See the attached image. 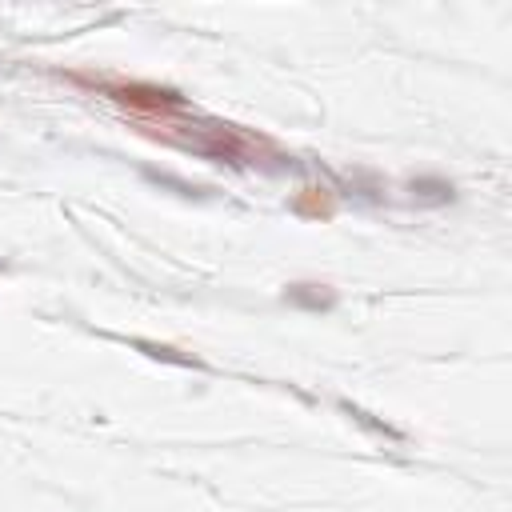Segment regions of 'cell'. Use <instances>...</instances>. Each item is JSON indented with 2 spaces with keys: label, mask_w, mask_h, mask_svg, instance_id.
<instances>
[{
  "label": "cell",
  "mask_w": 512,
  "mask_h": 512,
  "mask_svg": "<svg viewBox=\"0 0 512 512\" xmlns=\"http://www.w3.org/2000/svg\"><path fill=\"white\" fill-rule=\"evenodd\" d=\"M144 136H156L164 144H176V148H188L204 160H216V164H232V168H252V164H272V160H284V152L268 140V136H256V132H244L236 124H220V120H204L196 112L164 124V128H152Z\"/></svg>",
  "instance_id": "obj_1"
},
{
  "label": "cell",
  "mask_w": 512,
  "mask_h": 512,
  "mask_svg": "<svg viewBox=\"0 0 512 512\" xmlns=\"http://www.w3.org/2000/svg\"><path fill=\"white\" fill-rule=\"evenodd\" d=\"M72 84H84L92 92H100L104 100H112L140 132L164 128L180 116L192 112L188 96H180L168 84H152V80H124V76H92V72H68Z\"/></svg>",
  "instance_id": "obj_2"
},
{
  "label": "cell",
  "mask_w": 512,
  "mask_h": 512,
  "mask_svg": "<svg viewBox=\"0 0 512 512\" xmlns=\"http://www.w3.org/2000/svg\"><path fill=\"white\" fill-rule=\"evenodd\" d=\"M292 212L300 220H332L336 216V196L332 188L324 184H304L296 196H292Z\"/></svg>",
  "instance_id": "obj_3"
},
{
  "label": "cell",
  "mask_w": 512,
  "mask_h": 512,
  "mask_svg": "<svg viewBox=\"0 0 512 512\" xmlns=\"http://www.w3.org/2000/svg\"><path fill=\"white\" fill-rule=\"evenodd\" d=\"M284 300L304 308V312H328L336 304V292L328 284H316V280H296L284 288Z\"/></svg>",
  "instance_id": "obj_4"
},
{
  "label": "cell",
  "mask_w": 512,
  "mask_h": 512,
  "mask_svg": "<svg viewBox=\"0 0 512 512\" xmlns=\"http://www.w3.org/2000/svg\"><path fill=\"white\" fill-rule=\"evenodd\" d=\"M412 192H416V200H428V204H448V200H456L452 180H440V176H416V180H412Z\"/></svg>",
  "instance_id": "obj_5"
},
{
  "label": "cell",
  "mask_w": 512,
  "mask_h": 512,
  "mask_svg": "<svg viewBox=\"0 0 512 512\" xmlns=\"http://www.w3.org/2000/svg\"><path fill=\"white\" fill-rule=\"evenodd\" d=\"M136 348H144L148 356H156V360H172V364H200L196 356H176V348H168V344H152V340H132Z\"/></svg>",
  "instance_id": "obj_6"
}]
</instances>
